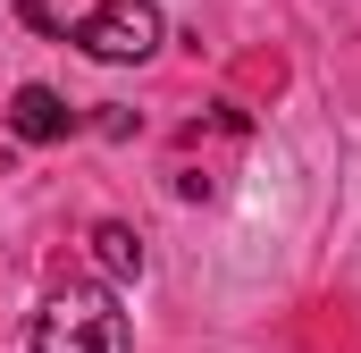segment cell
<instances>
[{
	"instance_id": "obj_1",
	"label": "cell",
	"mask_w": 361,
	"mask_h": 353,
	"mask_svg": "<svg viewBox=\"0 0 361 353\" xmlns=\"http://www.w3.org/2000/svg\"><path fill=\"white\" fill-rule=\"evenodd\" d=\"M34 353H126V311L109 286H68L34 311Z\"/></svg>"
},
{
	"instance_id": "obj_2",
	"label": "cell",
	"mask_w": 361,
	"mask_h": 353,
	"mask_svg": "<svg viewBox=\"0 0 361 353\" xmlns=\"http://www.w3.org/2000/svg\"><path fill=\"white\" fill-rule=\"evenodd\" d=\"M68 42H76L85 59H101V68H143V59L169 42V17H160L152 0H101Z\"/></svg>"
},
{
	"instance_id": "obj_3",
	"label": "cell",
	"mask_w": 361,
	"mask_h": 353,
	"mask_svg": "<svg viewBox=\"0 0 361 353\" xmlns=\"http://www.w3.org/2000/svg\"><path fill=\"white\" fill-rule=\"evenodd\" d=\"M68 126H76V109L51 85H17L8 92V135H17V143H59Z\"/></svg>"
},
{
	"instance_id": "obj_4",
	"label": "cell",
	"mask_w": 361,
	"mask_h": 353,
	"mask_svg": "<svg viewBox=\"0 0 361 353\" xmlns=\"http://www.w3.org/2000/svg\"><path fill=\"white\" fill-rule=\"evenodd\" d=\"M92 261H101V277H143V236L126 219H101L92 227Z\"/></svg>"
}]
</instances>
